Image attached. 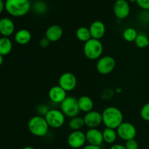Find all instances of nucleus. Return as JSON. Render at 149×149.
I'll return each mask as SVG.
<instances>
[{
	"mask_svg": "<svg viewBox=\"0 0 149 149\" xmlns=\"http://www.w3.org/2000/svg\"><path fill=\"white\" fill-rule=\"evenodd\" d=\"M63 35V30L62 27L58 25L50 26L46 31L45 37L47 38L50 42H55L59 41Z\"/></svg>",
	"mask_w": 149,
	"mask_h": 149,
	"instance_id": "obj_16",
	"label": "nucleus"
},
{
	"mask_svg": "<svg viewBox=\"0 0 149 149\" xmlns=\"http://www.w3.org/2000/svg\"><path fill=\"white\" fill-rule=\"evenodd\" d=\"M86 140L88 144L100 146L103 142V132L97 128L89 129L85 133Z\"/></svg>",
	"mask_w": 149,
	"mask_h": 149,
	"instance_id": "obj_13",
	"label": "nucleus"
},
{
	"mask_svg": "<svg viewBox=\"0 0 149 149\" xmlns=\"http://www.w3.org/2000/svg\"><path fill=\"white\" fill-rule=\"evenodd\" d=\"M4 4L6 11L14 17L26 15L31 8L30 0H6Z\"/></svg>",
	"mask_w": 149,
	"mask_h": 149,
	"instance_id": "obj_2",
	"label": "nucleus"
},
{
	"mask_svg": "<svg viewBox=\"0 0 149 149\" xmlns=\"http://www.w3.org/2000/svg\"><path fill=\"white\" fill-rule=\"evenodd\" d=\"M22 149H35V148H33V147H31V146H26Z\"/></svg>",
	"mask_w": 149,
	"mask_h": 149,
	"instance_id": "obj_36",
	"label": "nucleus"
},
{
	"mask_svg": "<svg viewBox=\"0 0 149 149\" xmlns=\"http://www.w3.org/2000/svg\"><path fill=\"white\" fill-rule=\"evenodd\" d=\"M15 31V24L13 20L8 17L0 20V34L4 37H9Z\"/></svg>",
	"mask_w": 149,
	"mask_h": 149,
	"instance_id": "obj_17",
	"label": "nucleus"
},
{
	"mask_svg": "<svg viewBox=\"0 0 149 149\" xmlns=\"http://www.w3.org/2000/svg\"><path fill=\"white\" fill-rule=\"evenodd\" d=\"M89 29H90L92 39L100 40L101 38L103 37L105 33H106L105 24L102 21H100V20H96V21L93 22L90 25Z\"/></svg>",
	"mask_w": 149,
	"mask_h": 149,
	"instance_id": "obj_15",
	"label": "nucleus"
},
{
	"mask_svg": "<svg viewBox=\"0 0 149 149\" xmlns=\"http://www.w3.org/2000/svg\"><path fill=\"white\" fill-rule=\"evenodd\" d=\"M50 41L47 39V37H44L42 38V39L39 42V45H40L41 47L42 48H46L47 47H49V45H50Z\"/></svg>",
	"mask_w": 149,
	"mask_h": 149,
	"instance_id": "obj_31",
	"label": "nucleus"
},
{
	"mask_svg": "<svg viewBox=\"0 0 149 149\" xmlns=\"http://www.w3.org/2000/svg\"><path fill=\"white\" fill-rule=\"evenodd\" d=\"M45 118L49 127L58 129L64 125L65 116L61 111V110L49 109L45 116Z\"/></svg>",
	"mask_w": 149,
	"mask_h": 149,
	"instance_id": "obj_6",
	"label": "nucleus"
},
{
	"mask_svg": "<svg viewBox=\"0 0 149 149\" xmlns=\"http://www.w3.org/2000/svg\"><path fill=\"white\" fill-rule=\"evenodd\" d=\"M84 126H85L84 118L78 116L71 118L68 122V127L73 131L80 130L81 128L84 127Z\"/></svg>",
	"mask_w": 149,
	"mask_h": 149,
	"instance_id": "obj_23",
	"label": "nucleus"
},
{
	"mask_svg": "<svg viewBox=\"0 0 149 149\" xmlns=\"http://www.w3.org/2000/svg\"><path fill=\"white\" fill-rule=\"evenodd\" d=\"M76 36L78 40H79L80 42H84V43L92 39L90 29L89 28L84 27V26H81V27L77 29V31H76Z\"/></svg>",
	"mask_w": 149,
	"mask_h": 149,
	"instance_id": "obj_22",
	"label": "nucleus"
},
{
	"mask_svg": "<svg viewBox=\"0 0 149 149\" xmlns=\"http://www.w3.org/2000/svg\"><path fill=\"white\" fill-rule=\"evenodd\" d=\"M49 110V109H48L47 106L42 104V105H40V106H39V107H38L37 109V112L38 113H39V115H40V116H45Z\"/></svg>",
	"mask_w": 149,
	"mask_h": 149,
	"instance_id": "obj_30",
	"label": "nucleus"
},
{
	"mask_svg": "<svg viewBox=\"0 0 149 149\" xmlns=\"http://www.w3.org/2000/svg\"><path fill=\"white\" fill-rule=\"evenodd\" d=\"M135 44L138 48L141 49L148 47L149 46V38L145 33H138L135 41Z\"/></svg>",
	"mask_w": 149,
	"mask_h": 149,
	"instance_id": "obj_25",
	"label": "nucleus"
},
{
	"mask_svg": "<svg viewBox=\"0 0 149 149\" xmlns=\"http://www.w3.org/2000/svg\"><path fill=\"white\" fill-rule=\"evenodd\" d=\"M103 51L102 42L98 39H91L85 42L83 52L86 58L90 60H97L100 58Z\"/></svg>",
	"mask_w": 149,
	"mask_h": 149,
	"instance_id": "obj_4",
	"label": "nucleus"
},
{
	"mask_svg": "<svg viewBox=\"0 0 149 149\" xmlns=\"http://www.w3.org/2000/svg\"><path fill=\"white\" fill-rule=\"evenodd\" d=\"M67 142L71 148L74 149L81 148L87 142L85 133L81 130L73 131L68 135Z\"/></svg>",
	"mask_w": 149,
	"mask_h": 149,
	"instance_id": "obj_10",
	"label": "nucleus"
},
{
	"mask_svg": "<svg viewBox=\"0 0 149 149\" xmlns=\"http://www.w3.org/2000/svg\"><path fill=\"white\" fill-rule=\"evenodd\" d=\"M116 67V61L111 56L101 57L97 61L96 64V69L99 74L102 75H107L111 74Z\"/></svg>",
	"mask_w": 149,
	"mask_h": 149,
	"instance_id": "obj_7",
	"label": "nucleus"
},
{
	"mask_svg": "<svg viewBox=\"0 0 149 149\" xmlns=\"http://www.w3.org/2000/svg\"><path fill=\"white\" fill-rule=\"evenodd\" d=\"M103 123L106 127L116 130L123 122L124 116L122 111L115 106L106 108L102 113Z\"/></svg>",
	"mask_w": 149,
	"mask_h": 149,
	"instance_id": "obj_1",
	"label": "nucleus"
},
{
	"mask_svg": "<svg viewBox=\"0 0 149 149\" xmlns=\"http://www.w3.org/2000/svg\"><path fill=\"white\" fill-rule=\"evenodd\" d=\"M3 62H4V58H3V56L2 55L0 54V65H2Z\"/></svg>",
	"mask_w": 149,
	"mask_h": 149,
	"instance_id": "obj_35",
	"label": "nucleus"
},
{
	"mask_svg": "<svg viewBox=\"0 0 149 149\" xmlns=\"http://www.w3.org/2000/svg\"><path fill=\"white\" fill-rule=\"evenodd\" d=\"M83 118H84L85 126L90 129L97 128L103 123L102 113L96 111H91L88 113H86L85 116Z\"/></svg>",
	"mask_w": 149,
	"mask_h": 149,
	"instance_id": "obj_12",
	"label": "nucleus"
},
{
	"mask_svg": "<svg viewBox=\"0 0 149 149\" xmlns=\"http://www.w3.org/2000/svg\"><path fill=\"white\" fill-rule=\"evenodd\" d=\"M109 149H126L125 146H122L121 144H116V145L112 146Z\"/></svg>",
	"mask_w": 149,
	"mask_h": 149,
	"instance_id": "obj_33",
	"label": "nucleus"
},
{
	"mask_svg": "<svg viewBox=\"0 0 149 149\" xmlns=\"http://www.w3.org/2000/svg\"><path fill=\"white\" fill-rule=\"evenodd\" d=\"M136 3L143 10L146 11L149 10V0H136Z\"/></svg>",
	"mask_w": 149,
	"mask_h": 149,
	"instance_id": "obj_29",
	"label": "nucleus"
},
{
	"mask_svg": "<svg viewBox=\"0 0 149 149\" xmlns=\"http://www.w3.org/2000/svg\"><path fill=\"white\" fill-rule=\"evenodd\" d=\"M49 125L45 116H34L31 118L28 123V129L33 135L36 137H44L47 134Z\"/></svg>",
	"mask_w": 149,
	"mask_h": 149,
	"instance_id": "obj_3",
	"label": "nucleus"
},
{
	"mask_svg": "<svg viewBox=\"0 0 149 149\" xmlns=\"http://www.w3.org/2000/svg\"><path fill=\"white\" fill-rule=\"evenodd\" d=\"M83 149H101V148L100 146H93L88 144V145L85 146Z\"/></svg>",
	"mask_w": 149,
	"mask_h": 149,
	"instance_id": "obj_32",
	"label": "nucleus"
},
{
	"mask_svg": "<svg viewBox=\"0 0 149 149\" xmlns=\"http://www.w3.org/2000/svg\"><path fill=\"white\" fill-rule=\"evenodd\" d=\"M102 132H103V142L108 144L114 143L118 136L116 130L106 127Z\"/></svg>",
	"mask_w": 149,
	"mask_h": 149,
	"instance_id": "obj_20",
	"label": "nucleus"
},
{
	"mask_svg": "<svg viewBox=\"0 0 149 149\" xmlns=\"http://www.w3.org/2000/svg\"><path fill=\"white\" fill-rule=\"evenodd\" d=\"M49 100L55 103H61L67 97L66 91L61 88L59 85L51 87L48 93Z\"/></svg>",
	"mask_w": 149,
	"mask_h": 149,
	"instance_id": "obj_14",
	"label": "nucleus"
},
{
	"mask_svg": "<svg viewBox=\"0 0 149 149\" xmlns=\"http://www.w3.org/2000/svg\"><path fill=\"white\" fill-rule=\"evenodd\" d=\"M61 111L65 116L73 118L77 116L80 109L78 103V99L73 96H67L66 98L61 103Z\"/></svg>",
	"mask_w": 149,
	"mask_h": 149,
	"instance_id": "obj_5",
	"label": "nucleus"
},
{
	"mask_svg": "<svg viewBox=\"0 0 149 149\" xmlns=\"http://www.w3.org/2000/svg\"><path fill=\"white\" fill-rule=\"evenodd\" d=\"M125 146L126 149H138L139 144L135 139H131L126 141Z\"/></svg>",
	"mask_w": 149,
	"mask_h": 149,
	"instance_id": "obj_28",
	"label": "nucleus"
},
{
	"mask_svg": "<svg viewBox=\"0 0 149 149\" xmlns=\"http://www.w3.org/2000/svg\"><path fill=\"white\" fill-rule=\"evenodd\" d=\"M78 103L80 111L85 113H88L93 111V107H94L93 100H92L91 97L87 95H83L79 97Z\"/></svg>",
	"mask_w": 149,
	"mask_h": 149,
	"instance_id": "obj_19",
	"label": "nucleus"
},
{
	"mask_svg": "<svg viewBox=\"0 0 149 149\" xmlns=\"http://www.w3.org/2000/svg\"><path fill=\"white\" fill-rule=\"evenodd\" d=\"M4 9H5V4L3 0H0V14L3 12Z\"/></svg>",
	"mask_w": 149,
	"mask_h": 149,
	"instance_id": "obj_34",
	"label": "nucleus"
},
{
	"mask_svg": "<svg viewBox=\"0 0 149 149\" xmlns=\"http://www.w3.org/2000/svg\"><path fill=\"white\" fill-rule=\"evenodd\" d=\"M31 38L32 36L31 32L26 29H20L15 34V41L21 45H27L31 42Z\"/></svg>",
	"mask_w": 149,
	"mask_h": 149,
	"instance_id": "obj_18",
	"label": "nucleus"
},
{
	"mask_svg": "<svg viewBox=\"0 0 149 149\" xmlns=\"http://www.w3.org/2000/svg\"><path fill=\"white\" fill-rule=\"evenodd\" d=\"M141 116L143 120L149 122V103H146L141 108Z\"/></svg>",
	"mask_w": 149,
	"mask_h": 149,
	"instance_id": "obj_27",
	"label": "nucleus"
},
{
	"mask_svg": "<svg viewBox=\"0 0 149 149\" xmlns=\"http://www.w3.org/2000/svg\"><path fill=\"white\" fill-rule=\"evenodd\" d=\"M12 49H13V43L8 37L2 36L0 38V54L2 56L10 54Z\"/></svg>",
	"mask_w": 149,
	"mask_h": 149,
	"instance_id": "obj_21",
	"label": "nucleus"
},
{
	"mask_svg": "<svg viewBox=\"0 0 149 149\" xmlns=\"http://www.w3.org/2000/svg\"><path fill=\"white\" fill-rule=\"evenodd\" d=\"M113 13L117 18L123 20L130 13V6L127 0H116L113 4Z\"/></svg>",
	"mask_w": 149,
	"mask_h": 149,
	"instance_id": "obj_11",
	"label": "nucleus"
},
{
	"mask_svg": "<svg viewBox=\"0 0 149 149\" xmlns=\"http://www.w3.org/2000/svg\"><path fill=\"white\" fill-rule=\"evenodd\" d=\"M58 85L65 91H72L77 87V79L76 76L71 72H65L61 74L58 81Z\"/></svg>",
	"mask_w": 149,
	"mask_h": 149,
	"instance_id": "obj_9",
	"label": "nucleus"
},
{
	"mask_svg": "<svg viewBox=\"0 0 149 149\" xmlns=\"http://www.w3.org/2000/svg\"><path fill=\"white\" fill-rule=\"evenodd\" d=\"M138 33L134 28H127L123 32V38L127 42H135Z\"/></svg>",
	"mask_w": 149,
	"mask_h": 149,
	"instance_id": "obj_24",
	"label": "nucleus"
},
{
	"mask_svg": "<svg viewBox=\"0 0 149 149\" xmlns=\"http://www.w3.org/2000/svg\"><path fill=\"white\" fill-rule=\"evenodd\" d=\"M32 7H33V11L38 15L45 14L47 13L48 9L47 4L42 0H38V1H35Z\"/></svg>",
	"mask_w": 149,
	"mask_h": 149,
	"instance_id": "obj_26",
	"label": "nucleus"
},
{
	"mask_svg": "<svg viewBox=\"0 0 149 149\" xmlns=\"http://www.w3.org/2000/svg\"><path fill=\"white\" fill-rule=\"evenodd\" d=\"M130 2H136V0H129Z\"/></svg>",
	"mask_w": 149,
	"mask_h": 149,
	"instance_id": "obj_37",
	"label": "nucleus"
},
{
	"mask_svg": "<svg viewBox=\"0 0 149 149\" xmlns=\"http://www.w3.org/2000/svg\"><path fill=\"white\" fill-rule=\"evenodd\" d=\"M117 135L123 141H127L135 139L137 135V130L135 125L130 122H122L116 130Z\"/></svg>",
	"mask_w": 149,
	"mask_h": 149,
	"instance_id": "obj_8",
	"label": "nucleus"
}]
</instances>
